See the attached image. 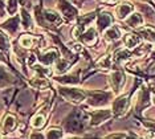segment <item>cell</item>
I'll use <instances>...</instances> for the list:
<instances>
[{
  "label": "cell",
  "instance_id": "ba28073f",
  "mask_svg": "<svg viewBox=\"0 0 155 139\" xmlns=\"http://www.w3.org/2000/svg\"><path fill=\"white\" fill-rule=\"evenodd\" d=\"M137 108L138 109H143L146 106L150 105V93L146 88H142L138 91V95H137Z\"/></svg>",
  "mask_w": 155,
  "mask_h": 139
},
{
  "label": "cell",
  "instance_id": "603a6c76",
  "mask_svg": "<svg viewBox=\"0 0 155 139\" xmlns=\"http://www.w3.org/2000/svg\"><path fill=\"white\" fill-rule=\"evenodd\" d=\"M45 115L44 114H37V115H35L33 118H32V121H31V123H32V126L35 127V129H41V127L45 124Z\"/></svg>",
  "mask_w": 155,
  "mask_h": 139
},
{
  "label": "cell",
  "instance_id": "7402d4cb",
  "mask_svg": "<svg viewBox=\"0 0 155 139\" xmlns=\"http://www.w3.org/2000/svg\"><path fill=\"white\" fill-rule=\"evenodd\" d=\"M20 19H21V24L24 29H29L32 28V17L27 12L25 9H21V15H20Z\"/></svg>",
  "mask_w": 155,
  "mask_h": 139
},
{
  "label": "cell",
  "instance_id": "e575fe53",
  "mask_svg": "<svg viewBox=\"0 0 155 139\" xmlns=\"http://www.w3.org/2000/svg\"><path fill=\"white\" fill-rule=\"evenodd\" d=\"M2 57H3V55H2V52H0V58H2Z\"/></svg>",
  "mask_w": 155,
  "mask_h": 139
},
{
  "label": "cell",
  "instance_id": "74e56055",
  "mask_svg": "<svg viewBox=\"0 0 155 139\" xmlns=\"http://www.w3.org/2000/svg\"><path fill=\"white\" fill-rule=\"evenodd\" d=\"M154 2H155V0H154Z\"/></svg>",
  "mask_w": 155,
  "mask_h": 139
},
{
  "label": "cell",
  "instance_id": "ac0fdd59",
  "mask_svg": "<svg viewBox=\"0 0 155 139\" xmlns=\"http://www.w3.org/2000/svg\"><path fill=\"white\" fill-rule=\"evenodd\" d=\"M15 127H16V118H15V115L8 114V115L4 118V121H3V124H2L3 133H11L12 130H15Z\"/></svg>",
  "mask_w": 155,
  "mask_h": 139
},
{
  "label": "cell",
  "instance_id": "d6986e66",
  "mask_svg": "<svg viewBox=\"0 0 155 139\" xmlns=\"http://www.w3.org/2000/svg\"><path fill=\"white\" fill-rule=\"evenodd\" d=\"M139 35H140V37L144 38L146 41L155 42V29H153V28H150V27L140 28V29H139Z\"/></svg>",
  "mask_w": 155,
  "mask_h": 139
},
{
  "label": "cell",
  "instance_id": "d6a6232c",
  "mask_svg": "<svg viewBox=\"0 0 155 139\" xmlns=\"http://www.w3.org/2000/svg\"><path fill=\"white\" fill-rule=\"evenodd\" d=\"M104 2H106V3H110V4H114V3H118L119 0H104Z\"/></svg>",
  "mask_w": 155,
  "mask_h": 139
},
{
  "label": "cell",
  "instance_id": "277c9868",
  "mask_svg": "<svg viewBox=\"0 0 155 139\" xmlns=\"http://www.w3.org/2000/svg\"><path fill=\"white\" fill-rule=\"evenodd\" d=\"M130 106V99L127 95H122V97L117 98L114 102H113V109L111 111L114 115H123L126 111L129 110Z\"/></svg>",
  "mask_w": 155,
  "mask_h": 139
},
{
  "label": "cell",
  "instance_id": "8fae6325",
  "mask_svg": "<svg viewBox=\"0 0 155 139\" xmlns=\"http://www.w3.org/2000/svg\"><path fill=\"white\" fill-rule=\"evenodd\" d=\"M133 11H134L133 4H130V3H122V4H119L117 7V11H115V13H117V19L125 20Z\"/></svg>",
  "mask_w": 155,
  "mask_h": 139
},
{
  "label": "cell",
  "instance_id": "8992f818",
  "mask_svg": "<svg viewBox=\"0 0 155 139\" xmlns=\"http://www.w3.org/2000/svg\"><path fill=\"white\" fill-rule=\"evenodd\" d=\"M84 118H82V114L81 113H74L70 118L65 122V127L68 129L69 131H78L84 127Z\"/></svg>",
  "mask_w": 155,
  "mask_h": 139
},
{
  "label": "cell",
  "instance_id": "9a60e30c",
  "mask_svg": "<svg viewBox=\"0 0 155 139\" xmlns=\"http://www.w3.org/2000/svg\"><path fill=\"white\" fill-rule=\"evenodd\" d=\"M104 38L106 41H117L121 38V29L118 27H109L104 31Z\"/></svg>",
  "mask_w": 155,
  "mask_h": 139
},
{
  "label": "cell",
  "instance_id": "5b68a950",
  "mask_svg": "<svg viewBox=\"0 0 155 139\" xmlns=\"http://www.w3.org/2000/svg\"><path fill=\"white\" fill-rule=\"evenodd\" d=\"M97 36H98V33H97V29L96 28H93V27H89L85 31H82L81 33L78 35V40L82 42V44H85V45H94L96 44V41H97Z\"/></svg>",
  "mask_w": 155,
  "mask_h": 139
},
{
  "label": "cell",
  "instance_id": "5bb4252c",
  "mask_svg": "<svg viewBox=\"0 0 155 139\" xmlns=\"http://www.w3.org/2000/svg\"><path fill=\"white\" fill-rule=\"evenodd\" d=\"M140 41H142V37L135 33H126L125 37H123V42L129 49L137 48L138 45H140Z\"/></svg>",
  "mask_w": 155,
  "mask_h": 139
},
{
  "label": "cell",
  "instance_id": "6da1fadb",
  "mask_svg": "<svg viewBox=\"0 0 155 139\" xmlns=\"http://www.w3.org/2000/svg\"><path fill=\"white\" fill-rule=\"evenodd\" d=\"M58 91L65 99L73 103H81L86 99V93L77 88H60Z\"/></svg>",
  "mask_w": 155,
  "mask_h": 139
},
{
  "label": "cell",
  "instance_id": "4dcf8cb0",
  "mask_svg": "<svg viewBox=\"0 0 155 139\" xmlns=\"http://www.w3.org/2000/svg\"><path fill=\"white\" fill-rule=\"evenodd\" d=\"M5 8H7L5 2H4V0H0V16H4V13H5Z\"/></svg>",
  "mask_w": 155,
  "mask_h": 139
},
{
  "label": "cell",
  "instance_id": "7c38bea8",
  "mask_svg": "<svg viewBox=\"0 0 155 139\" xmlns=\"http://www.w3.org/2000/svg\"><path fill=\"white\" fill-rule=\"evenodd\" d=\"M44 19L47 20V23L52 24V25H60V24L62 23L61 15H58L56 11H52V9H45L44 11Z\"/></svg>",
  "mask_w": 155,
  "mask_h": 139
},
{
  "label": "cell",
  "instance_id": "4fadbf2b",
  "mask_svg": "<svg viewBox=\"0 0 155 139\" xmlns=\"http://www.w3.org/2000/svg\"><path fill=\"white\" fill-rule=\"evenodd\" d=\"M111 23H113V17L110 13H107V12H102L100 16H98V20H97V28L100 31L104 32L106 28H109L111 25Z\"/></svg>",
  "mask_w": 155,
  "mask_h": 139
},
{
  "label": "cell",
  "instance_id": "ffe728a7",
  "mask_svg": "<svg viewBox=\"0 0 155 139\" xmlns=\"http://www.w3.org/2000/svg\"><path fill=\"white\" fill-rule=\"evenodd\" d=\"M31 85L37 89H44V88H48L49 82L47 80H45V77L43 76V74H38L37 77H35L32 81H31Z\"/></svg>",
  "mask_w": 155,
  "mask_h": 139
},
{
  "label": "cell",
  "instance_id": "d590c367",
  "mask_svg": "<svg viewBox=\"0 0 155 139\" xmlns=\"http://www.w3.org/2000/svg\"><path fill=\"white\" fill-rule=\"evenodd\" d=\"M153 99H154V103H155V94H154V98Z\"/></svg>",
  "mask_w": 155,
  "mask_h": 139
},
{
  "label": "cell",
  "instance_id": "83f0119b",
  "mask_svg": "<svg viewBox=\"0 0 155 139\" xmlns=\"http://www.w3.org/2000/svg\"><path fill=\"white\" fill-rule=\"evenodd\" d=\"M7 11L9 15H15L17 12V0H8L7 2Z\"/></svg>",
  "mask_w": 155,
  "mask_h": 139
},
{
  "label": "cell",
  "instance_id": "44dd1931",
  "mask_svg": "<svg viewBox=\"0 0 155 139\" xmlns=\"http://www.w3.org/2000/svg\"><path fill=\"white\" fill-rule=\"evenodd\" d=\"M131 57V53L127 49H118L117 52L114 53V60L117 62H122V61H126Z\"/></svg>",
  "mask_w": 155,
  "mask_h": 139
},
{
  "label": "cell",
  "instance_id": "8d00e7d4",
  "mask_svg": "<svg viewBox=\"0 0 155 139\" xmlns=\"http://www.w3.org/2000/svg\"><path fill=\"white\" fill-rule=\"evenodd\" d=\"M144 2H147V0H144Z\"/></svg>",
  "mask_w": 155,
  "mask_h": 139
},
{
  "label": "cell",
  "instance_id": "484cf974",
  "mask_svg": "<svg viewBox=\"0 0 155 139\" xmlns=\"http://www.w3.org/2000/svg\"><path fill=\"white\" fill-rule=\"evenodd\" d=\"M68 69H69L68 60H58L57 64H56V73L57 74H64L66 73Z\"/></svg>",
  "mask_w": 155,
  "mask_h": 139
},
{
  "label": "cell",
  "instance_id": "7a4b0ae2",
  "mask_svg": "<svg viewBox=\"0 0 155 139\" xmlns=\"http://www.w3.org/2000/svg\"><path fill=\"white\" fill-rule=\"evenodd\" d=\"M111 94L104 91H90L87 93V102L91 106H104L110 101Z\"/></svg>",
  "mask_w": 155,
  "mask_h": 139
},
{
  "label": "cell",
  "instance_id": "e0dca14e",
  "mask_svg": "<svg viewBox=\"0 0 155 139\" xmlns=\"http://www.w3.org/2000/svg\"><path fill=\"white\" fill-rule=\"evenodd\" d=\"M58 7H60V9H61V13L65 17H68L69 20L74 19L77 16V9L73 7V4H69V3H66V2H61V4Z\"/></svg>",
  "mask_w": 155,
  "mask_h": 139
},
{
  "label": "cell",
  "instance_id": "cb8c5ba5",
  "mask_svg": "<svg viewBox=\"0 0 155 139\" xmlns=\"http://www.w3.org/2000/svg\"><path fill=\"white\" fill-rule=\"evenodd\" d=\"M9 48H11V44H9L8 36L0 31V51L2 52H8Z\"/></svg>",
  "mask_w": 155,
  "mask_h": 139
},
{
  "label": "cell",
  "instance_id": "f546056e",
  "mask_svg": "<svg viewBox=\"0 0 155 139\" xmlns=\"http://www.w3.org/2000/svg\"><path fill=\"white\" fill-rule=\"evenodd\" d=\"M106 138H127V134H122V133H115V134H110Z\"/></svg>",
  "mask_w": 155,
  "mask_h": 139
},
{
  "label": "cell",
  "instance_id": "30bf717a",
  "mask_svg": "<svg viewBox=\"0 0 155 139\" xmlns=\"http://www.w3.org/2000/svg\"><path fill=\"white\" fill-rule=\"evenodd\" d=\"M20 21H21L20 16H13V17H11V19L7 20L5 23L3 24V28L8 31L11 35H15L16 32L19 31V28H20Z\"/></svg>",
  "mask_w": 155,
  "mask_h": 139
},
{
  "label": "cell",
  "instance_id": "52a82bcc",
  "mask_svg": "<svg viewBox=\"0 0 155 139\" xmlns=\"http://www.w3.org/2000/svg\"><path fill=\"white\" fill-rule=\"evenodd\" d=\"M125 81H126L125 74H123L121 70H115V72H113L110 74V85H111L113 90H114L115 93H118L123 88Z\"/></svg>",
  "mask_w": 155,
  "mask_h": 139
},
{
  "label": "cell",
  "instance_id": "836d02e7",
  "mask_svg": "<svg viewBox=\"0 0 155 139\" xmlns=\"http://www.w3.org/2000/svg\"><path fill=\"white\" fill-rule=\"evenodd\" d=\"M80 2V0H70V3H74V4H76V3H78Z\"/></svg>",
  "mask_w": 155,
  "mask_h": 139
},
{
  "label": "cell",
  "instance_id": "d4e9b609",
  "mask_svg": "<svg viewBox=\"0 0 155 139\" xmlns=\"http://www.w3.org/2000/svg\"><path fill=\"white\" fill-rule=\"evenodd\" d=\"M36 42H37V38L28 36V35H25V36H23L20 38V44H21V46H24V48H32V46H35Z\"/></svg>",
  "mask_w": 155,
  "mask_h": 139
},
{
  "label": "cell",
  "instance_id": "3957f363",
  "mask_svg": "<svg viewBox=\"0 0 155 139\" xmlns=\"http://www.w3.org/2000/svg\"><path fill=\"white\" fill-rule=\"evenodd\" d=\"M90 115V124L91 126H98V124L106 122L107 119L111 118L113 111L109 109H101V110H94L93 113L89 114Z\"/></svg>",
  "mask_w": 155,
  "mask_h": 139
},
{
  "label": "cell",
  "instance_id": "2e32d148",
  "mask_svg": "<svg viewBox=\"0 0 155 139\" xmlns=\"http://www.w3.org/2000/svg\"><path fill=\"white\" fill-rule=\"evenodd\" d=\"M125 20H126V24H127V27H130V28H139L143 24V17L138 12L130 13V15L126 17Z\"/></svg>",
  "mask_w": 155,
  "mask_h": 139
},
{
  "label": "cell",
  "instance_id": "4316f807",
  "mask_svg": "<svg viewBox=\"0 0 155 139\" xmlns=\"http://www.w3.org/2000/svg\"><path fill=\"white\" fill-rule=\"evenodd\" d=\"M111 64H113L111 56H105L98 61V68H101L104 70H109L111 68Z\"/></svg>",
  "mask_w": 155,
  "mask_h": 139
},
{
  "label": "cell",
  "instance_id": "f1b7e54d",
  "mask_svg": "<svg viewBox=\"0 0 155 139\" xmlns=\"http://www.w3.org/2000/svg\"><path fill=\"white\" fill-rule=\"evenodd\" d=\"M45 137L47 138H62L64 137V133H62V130H58V129H51V130H48Z\"/></svg>",
  "mask_w": 155,
  "mask_h": 139
},
{
  "label": "cell",
  "instance_id": "9c48e42d",
  "mask_svg": "<svg viewBox=\"0 0 155 139\" xmlns=\"http://www.w3.org/2000/svg\"><path fill=\"white\" fill-rule=\"evenodd\" d=\"M57 57H58V53L56 49H51V51L45 52L43 53V55H40V57H38V61H40L41 64H44V65H52L54 61H57Z\"/></svg>",
  "mask_w": 155,
  "mask_h": 139
},
{
  "label": "cell",
  "instance_id": "1f68e13d",
  "mask_svg": "<svg viewBox=\"0 0 155 139\" xmlns=\"http://www.w3.org/2000/svg\"><path fill=\"white\" fill-rule=\"evenodd\" d=\"M31 138H44L43 134H31Z\"/></svg>",
  "mask_w": 155,
  "mask_h": 139
}]
</instances>
